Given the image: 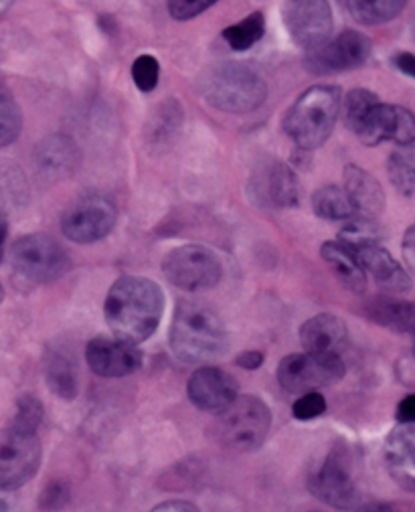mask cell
Masks as SVG:
<instances>
[{"label":"cell","instance_id":"cell-1","mask_svg":"<svg viewBox=\"0 0 415 512\" xmlns=\"http://www.w3.org/2000/svg\"><path fill=\"white\" fill-rule=\"evenodd\" d=\"M164 312V294L148 278L124 276L106 296V322L116 338L130 345L148 340Z\"/></svg>","mask_w":415,"mask_h":512},{"label":"cell","instance_id":"cell-2","mask_svg":"<svg viewBox=\"0 0 415 512\" xmlns=\"http://www.w3.org/2000/svg\"><path fill=\"white\" fill-rule=\"evenodd\" d=\"M223 318L207 304L183 302L171 326V349L183 363L199 365L217 359L227 349Z\"/></svg>","mask_w":415,"mask_h":512},{"label":"cell","instance_id":"cell-3","mask_svg":"<svg viewBox=\"0 0 415 512\" xmlns=\"http://www.w3.org/2000/svg\"><path fill=\"white\" fill-rule=\"evenodd\" d=\"M341 112L337 85H312L290 108L284 130L302 150L320 148L335 130Z\"/></svg>","mask_w":415,"mask_h":512},{"label":"cell","instance_id":"cell-4","mask_svg":"<svg viewBox=\"0 0 415 512\" xmlns=\"http://www.w3.org/2000/svg\"><path fill=\"white\" fill-rule=\"evenodd\" d=\"M201 90L209 106L227 114L254 112L268 98V85L260 73L241 63H221L209 69Z\"/></svg>","mask_w":415,"mask_h":512},{"label":"cell","instance_id":"cell-5","mask_svg":"<svg viewBox=\"0 0 415 512\" xmlns=\"http://www.w3.org/2000/svg\"><path fill=\"white\" fill-rule=\"evenodd\" d=\"M272 428V411L254 395H237L221 413H217L215 436L235 452L258 450Z\"/></svg>","mask_w":415,"mask_h":512},{"label":"cell","instance_id":"cell-6","mask_svg":"<svg viewBox=\"0 0 415 512\" xmlns=\"http://www.w3.org/2000/svg\"><path fill=\"white\" fill-rule=\"evenodd\" d=\"M41 466L37 430L11 421L0 430V490L9 492L27 484Z\"/></svg>","mask_w":415,"mask_h":512},{"label":"cell","instance_id":"cell-7","mask_svg":"<svg viewBox=\"0 0 415 512\" xmlns=\"http://www.w3.org/2000/svg\"><path fill=\"white\" fill-rule=\"evenodd\" d=\"M13 268L35 284H51L59 280L67 268L69 258L65 249L45 233L23 235L13 243L11 249Z\"/></svg>","mask_w":415,"mask_h":512},{"label":"cell","instance_id":"cell-8","mask_svg":"<svg viewBox=\"0 0 415 512\" xmlns=\"http://www.w3.org/2000/svg\"><path fill=\"white\" fill-rule=\"evenodd\" d=\"M345 363L339 353H302L282 359L278 381L284 391L304 395L320 387L339 383L345 377Z\"/></svg>","mask_w":415,"mask_h":512},{"label":"cell","instance_id":"cell-9","mask_svg":"<svg viewBox=\"0 0 415 512\" xmlns=\"http://www.w3.org/2000/svg\"><path fill=\"white\" fill-rule=\"evenodd\" d=\"M162 272L173 286L189 292L211 290L223 276L219 258L203 245H183L173 249L162 262Z\"/></svg>","mask_w":415,"mask_h":512},{"label":"cell","instance_id":"cell-10","mask_svg":"<svg viewBox=\"0 0 415 512\" xmlns=\"http://www.w3.org/2000/svg\"><path fill=\"white\" fill-rule=\"evenodd\" d=\"M116 205L98 193L75 199L61 217V231L67 239L88 245L108 237L116 225Z\"/></svg>","mask_w":415,"mask_h":512},{"label":"cell","instance_id":"cell-11","mask_svg":"<svg viewBox=\"0 0 415 512\" xmlns=\"http://www.w3.org/2000/svg\"><path fill=\"white\" fill-rule=\"evenodd\" d=\"M308 488L316 498L339 510H351L359 498L351 468L337 452H330L308 472Z\"/></svg>","mask_w":415,"mask_h":512},{"label":"cell","instance_id":"cell-12","mask_svg":"<svg viewBox=\"0 0 415 512\" xmlns=\"http://www.w3.org/2000/svg\"><path fill=\"white\" fill-rule=\"evenodd\" d=\"M284 23L294 43L306 51L324 45L335 29L328 0H286Z\"/></svg>","mask_w":415,"mask_h":512},{"label":"cell","instance_id":"cell-13","mask_svg":"<svg viewBox=\"0 0 415 512\" xmlns=\"http://www.w3.org/2000/svg\"><path fill=\"white\" fill-rule=\"evenodd\" d=\"M373 51V43L359 31H343L337 39H328L324 45L308 51L306 67L312 73H339L363 67Z\"/></svg>","mask_w":415,"mask_h":512},{"label":"cell","instance_id":"cell-14","mask_svg":"<svg viewBox=\"0 0 415 512\" xmlns=\"http://www.w3.org/2000/svg\"><path fill=\"white\" fill-rule=\"evenodd\" d=\"M367 146L393 142L397 146L415 140V114L407 108L379 102L355 132Z\"/></svg>","mask_w":415,"mask_h":512},{"label":"cell","instance_id":"cell-15","mask_svg":"<svg viewBox=\"0 0 415 512\" xmlns=\"http://www.w3.org/2000/svg\"><path fill=\"white\" fill-rule=\"evenodd\" d=\"M86 359L96 375L108 379L128 377L136 373L144 363L142 353L136 349V345L108 336H96L94 340H90Z\"/></svg>","mask_w":415,"mask_h":512},{"label":"cell","instance_id":"cell-16","mask_svg":"<svg viewBox=\"0 0 415 512\" xmlns=\"http://www.w3.org/2000/svg\"><path fill=\"white\" fill-rule=\"evenodd\" d=\"M187 395L195 407L221 413L239 395V385L229 373L217 367H201L191 375Z\"/></svg>","mask_w":415,"mask_h":512},{"label":"cell","instance_id":"cell-17","mask_svg":"<svg viewBox=\"0 0 415 512\" xmlns=\"http://www.w3.org/2000/svg\"><path fill=\"white\" fill-rule=\"evenodd\" d=\"M385 464L401 488L415 492V423H399L389 434Z\"/></svg>","mask_w":415,"mask_h":512},{"label":"cell","instance_id":"cell-18","mask_svg":"<svg viewBox=\"0 0 415 512\" xmlns=\"http://www.w3.org/2000/svg\"><path fill=\"white\" fill-rule=\"evenodd\" d=\"M345 193L359 217L377 219L385 209V193L379 181L357 164H349L345 168Z\"/></svg>","mask_w":415,"mask_h":512},{"label":"cell","instance_id":"cell-19","mask_svg":"<svg viewBox=\"0 0 415 512\" xmlns=\"http://www.w3.org/2000/svg\"><path fill=\"white\" fill-rule=\"evenodd\" d=\"M355 255L365 274H369L381 288L389 292H405L411 288L409 274L385 247L371 245L355 251Z\"/></svg>","mask_w":415,"mask_h":512},{"label":"cell","instance_id":"cell-20","mask_svg":"<svg viewBox=\"0 0 415 512\" xmlns=\"http://www.w3.org/2000/svg\"><path fill=\"white\" fill-rule=\"evenodd\" d=\"M347 340V326L335 314H318L302 324L300 343L304 353H339Z\"/></svg>","mask_w":415,"mask_h":512},{"label":"cell","instance_id":"cell-21","mask_svg":"<svg viewBox=\"0 0 415 512\" xmlns=\"http://www.w3.org/2000/svg\"><path fill=\"white\" fill-rule=\"evenodd\" d=\"M320 255L335 276L353 292H363L367 288V274L361 268L357 255L347 249L341 241H326L320 247Z\"/></svg>","mask_w":415,"mask_h":512},{"label":"cell","instance_id":"cell-22","mask_svg":"<svg viewBox=\"0 0 415 512\" xmlns=\"http://www.w3.org/2000/svg\"><path fill=\"white\" fill-rule=\"evenodd\" d=\"M77 150L73 142L65 136H51L43 140L37 148V164L43 173H49L53 177H63L71 173L75 166Z\"/></svg>","mask_w":415,"mask_h":512},{"label":"cell","instance_id":"cell-23","mask_svg":"<svg viewBox=\"0 0 415 512\" xmlns=\"http://www.w3.org/2000/svg\"><path fill=\"white\" fill-rule=\"evenodd\" d=\"M266 193L272 205L280 209H292L300 205V181L294 170L286 164H274L268 181H266Z\"/></svg>","mask_w":415,"mask_h":512},{"label":"cell","instance_id":"cell-24","mask_svg":"<svg viewBox=\"0 0 415 512\" xmlns=\"http://www.w3.org/2000/svg\"><path fill=\"white\" fill-rule=\"evenodd\" d=\"M312 209L326 221H349L355 217V207L345 189L326 185L312 195Z\"/></svg>","mask_w":415,"mask_h":512},{"label":"cell","instance_id":"cell-25","mask_svg":"<svg viewBox=\"0 0 415 512\" xmlns=\"http://www.w3.org/2000/svg\"><path fill=\"white\" fill-rule=\"evenodd\" d=\"M387 173L391 185L401 195L409 197L415 193V140L409 144H401L391 152Z\"/></svg>","mask_w":415,"mask_h":512},{"label":"cell","instance_id":"cell-26","mask_svg":"<svg viewBox=\"0 0 415 512\" xmlns=\"http://www.w3.org/2000/svg\"><path fill=\"white\" fill-rule=\"evenodd\" d=\"M407 5V0H347L349 13L361 25L373 27L393 21Z\"/></svg>","mask_w":415,"mask_h":512},{"label":"cell","instance_id":"cell-27","mask_svg":"<svg viewBox=\"0 0 415 512\" xmlns=\"http://www.w3.org/2000/svg\"><path fill=\"white\" fill-rule=\"evenodd\" d=\"M266 33V19L262 13H252L245 17L243 21L227 27L223 31V41L233 49V51H247L252 49Z\"/></svg>","mask_w":415,"mask_h":512},{"label":"cell","instance_id":"cell-28","mask_svg":"<svg viewBox=\"0 0 415 512\" xmlns=\"http://www.w3.org/2000/svg\"><path fill=\"white\" fill-rule=\"evenodd\" d=\"M383 233L377 225V219H367V217H357L353 221H349L341 233L339 239L347 249H351L353 253L371 245H381Z\"/></svg>","mask_w":415,"mask_h":512},{"label":"cell","instance_id":"cell-29","mask_svg":"<svg viewBox=\"0 0 415 512\" xmlns=\"http://www.w3.org/2000/svg\"><path fill=\"white\" fill-rule=\"evenodd\" d=\"M181 120H183V110L179 102L175 100L164 102L160 108H156L154 124L150 126V142L152 144L171 142L173 136L181 130Z\"/></svg>","mask_w":415,"mask_h":512},{"label":"cell","instance_id":"cell-30","mask_svg":"<svg viewBox=\"0 0 415 512\" xmlns=\"http://www.w3.org/2000/svg\"><path fill=\"white\" fill-rule=\"evenodd\" d=\"M23 130V114L11 92L0 88V148L13 144Z\"/></svg>","mask_w":415,"mask_h":512},{"label":"cell","instance_id":"cell-31","mask_svg":"<svg viewBox=\"0 0 415 512\" xmlns=\"http://www.w3.org/2000/svg\"><path fill=\"white\" fill-rule=\"evenodd\" d=\"M47 381L55 395L63 399H73L77 395V375L75 367L65 357H55L47 365Z\"/></svg>","mask_w":415,"mask_h":512},{"label":"cell","instance_id":"cell-32","mask_svg":"<svg viewBox=\"0 0 415 512\" xmlns=\"http://www.w3.org/2000/svg\"><path fill=\"white\" fill-rule=\"evenodd\" d=\"M379 104V98L369 90H353L345 100V122L351 132H357L369 112Z\"/></svg>","mask_w":415,"mask_h":512},{"label":"cell","instance_id":"cell-33","mask_svg":"<svg viewBox=\"0 0 415 512\" xmlns=\"http://www.w3.org/2000/svg\"><path fill=\"white\" fill-rule=\"evenodd\" d=\"M158 77H160V65H158L156 57H152V55L136 57V61L132 65V79L140 92H144V94L154 92V88L158 85Z\"/></svg>","mask_w":415,"mask_h":512},{"label":"cell","instance_id":"cell-34","mask_svg":"<svg viewBox=\"0 0 415 512\" xmlns=\"http://www.w3.org/2000/svg\"><path fill=\"white\" fill-rule=\"evenodd\" d=\"M219 0H169V13L177 21H191L211 9Z\"/></svg>","mask_w":415,"mask_h":512},{"label":"cell","instance_id":"cell-35","mask_svg":"<svg viewBox=\"0 0 415 512\" xmlns=\"http://www.w3.org/2000/svg\"><path fill=\"white\" fill-rule=\"evenodd\" d=\"M326 411V399L318 391H310L300 395V399L294 403L292 413L300 421H310L320 417Z\"/></svg>","mask_w":415,"mask_h":512},{"label":"cell","instance_id":"cell-36","mask_svg":"<svg viewBox=\"0 0 415 512\" xmlns=\"http://www.w3.org/2000/svg\"><path fill=\"white\" fill-rule=\"evenodd\" d=\"M41 419H43V407H41L39 399H35L33 395H25L23 399H19L17 413H15L13 421H17L21 425H27V428L37 430Z\"/></svg>","mask_w":415,"mask_h":512},{"label":"cell","instance_id":"cell-37","mask_svg":"<svg viewBox=\"0 0 415 512\" xmlns=\"http://www.w3.org/2000/svg\"><path fill=\"white\" fill-rule=\"evenodd\" d=\"M67 502H69V488H67V484H63V482H53V484H49V486L43 490L41 498H39L41 510H59V508H63Z\"/></svg>","mask_w":415,"mask_h":512},{"label":"cell","instance_id":"cell-38","mask_svg":"<svg viewBox=\"0 0 415 512\" xmlns=\"http://www.w3.org/2000/svg\"><path fill=\"white\" fill-rule=\"evenodd\" d=\"M403 258L409 272L415 274V225H411L403 235Z\"/></svg>","mask_w":415,"mask_h":512},{"label":"cell","instance_id":"cell-39","mask_svg":"<svg viewBox=\"0 0 415 512\" xmlns=\"http://www.w3.org/2000/svg\"><path fill=\"white\" fill-rule=\"evenodd\" d=\"M393 65L407 77L415 79V55L409 51H401L393 57Z\"/></svg>","mask_w":415,"mask_h":512},{"label":"cell","instance_id":"cell-40","mask_svg":"<svg viewBox=\"0 0 415 512\" xmlns=\"http://www.w3.org/2000/svg\"><path fill=\"white\" fill-rule=\"evenodd\" d=\"M150 512H201L193 502H185V500H169L162 502L156 508H152Z\"/></svg>","mask_w":415,"mask_h":512},{"label":"cell","instance_id":"cell-41","mask_svg":"<svg viewBox=\"0 0 415 512\" xmlns=\"http://www.w3.org/2000/svg\"><path fill=\"white\" fill-rule=\"evenodd\" d=\"M397 421L399 423H415V395H407L401 399L397 407Z\"/></svg>","mask_w":415,"mask_h":512},{"label":"cell","instance_id":"cell-42","mask_svg":"<svg viewBox=\"0 0 415 512\" xmlns=\"http://www.w3.org/2000/svg\"><path fill=\"white\" fill-rule=\"evenodd\" d=\"M235 363L245 371H256L264 365V355L258 351H247V353L239 355V359Z\"/></svg>","mask_w":415,"mask_h":512},{"label":"cell","instance_id":"cell-43","mask_svg":"<svg viewBox=\"0 0 415 512\" xmlns=\"http://www.w3.org/2000/svg\"><path fill=\"white\" fill-rule=\"evenodd\" d=\"M7 235H9V221H7V215L3 213V209H0V262H3V255H5Z\"/></svg>","mask_w":415,"mask_h":512},{"label":"cell","instance_id":"cell-44","mask_svg":"<svg viewBox=\"0 0 415 512\" xmlns=\"http://www.w3.org/2000/svg\"><path fill=\"white\" fill-rule=\"evenodd\" d=\"M357 512H395V510L383 502H369V504L361 506Z\"/></svg>","mask_w":415,"mask_h":512},{"label":"cell","instance_id":"cell-45","mask_svg":"<svg viewBox=\"0 0 415 512\" xmlns=\"http://www.w3.org/2000/svg\"><path fill=\"white\" fill-rule=\"evenodd\" d=\"M15 0H0V17H3L11 7H13Z\"/></svg>","mask_w":415,"mask_h":512},{"label":"cell","instance_id":"cell-46","mask_svg":"<svg viewBox=\"0 0 415 512\" xmlns=\"http://www.w3.org/2000/svg\"><path fill=\"white\" fill-rule=\"evenodd\" d=\"M0 512H13V506L5 496H0Z\"/></svg>","mask_w":415,"mask_h":512},{"label":"cell","instance_id":"cell-47","mask_svg":"<svg viewBox=\"0 0 415 512\" xmlns=\"http://www.w3.org/2000/svg\"><path fill=\"white\" fill-rule=\"evenodd\" d=\"M3 300H5V288L0 284V304H3Z\"/></svg>","mask_w":415,"mask_h":512},{"label":"cell","instance_id":"cell-48","mask_svg":"<svg viewBox=\"0 0 415 512\" xmlns=\"http://www.w3.org/2000/svg\"><path fill=\"white\" fill-rule=\"evenodd\" d=\"M411 334L415 336V320H413V328H411ZM413 357H415V343H413Z\"/></svg>","mask_w":415,"mask_h":512},{"label":"cell","instance_id":"cell-49","mask_svg":"<svg viewBox=\"0 0 415 512\" xmlns=\"http://www.w3.org/2000/svg\"><path fill=\"white\" fill-rule=\"evenodd\" d=\"M413 37H415V21H413Z\"/></svg>","mask_w":415,"mask_h":512}]
</instances>
